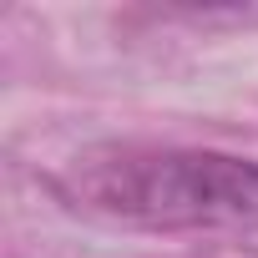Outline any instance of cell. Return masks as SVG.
<instances>
[{
    "mask_svg": "<svg viewBox=\"0 0 258 258\" xmlns=\"http://www.w3.org/2000/svg\"><path fill=\"white\" fill-rule=\"evenodd\" d=\"M56 192L157 233H258V162L208 147H91L66 162Z\"/></svg>",
    "mask_w": 258,
    "mask_h": 258,
    "instance_id": "cell-1",
    "label": "cell"
}]
</instances>
